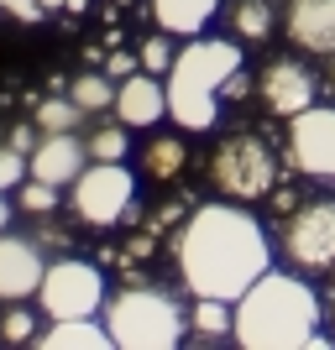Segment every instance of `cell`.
I'll return each instance as SVG.
<instances>
[{"mask_svg":"<svg viewBox=\"0 0 335 350\" xmlns=\"http://www.w3.org/2000/svg\"><path fill=\"white\" fill-rule=\"evenodd\" d=\"M173 262H178V282L194 298L236 304L262 272H273V241H267L262 219L236 199L199 204L173 241Z\"/></svg>","mask_w":335,"mask_h":350,"instance_id":"obj_1","label":"cell"},{"mask_svg":"<svg viewBox=\"0 0 335 350\" xmlns=\"http://www.w3.org/2000/svg\"><path fill=\"white\" fill-rule=\"evenodd\" d=\"M320 324H325V304L309 282H299V272H262L236 298V345L241 350L314 345Z\"/></svg>","mask_w":335,"mask_h":350,"instance_id":"obj_2","label":"cell"},{"mask_svg":"<svg viewBox=\"0 0 335 350\" xmlns=\"http://www.w3.org/2000/svg\"><path fill=\"white\" fill-rule=\"evenodd\" d=\"M241 68V42L236 37H184L173 68L162 73L168 84V116L178 131H215L220 100L231 73Z\"/></svg>","mask_w":335,"mask_h":350,"instance_id":"obj_3","label":"cell"},{"mask_svg":"<svg viewBox=\"0 0 335 350\" xmlns=\"http://www.w3.org/2000/svg\"><path fill=\"white\" fill-rule=\"evenodd\" d=\"M100 319L110 324L116 350H173L189 335V314L178 308L173 293H162V288L110 293L105 308H100Z\"/></svg>","mask_w":335,"mask_h":350,"instance_id":"obj_4","label":"cell"},{"mask_svg":"<svg viewBox=\"0 0 335 350\" xmlns=\"http://www.w3.org/2000/svg\"><path fill=\"white\" fill-rule=\"evenodd\" d=\"M210 183H215L220 199H236V204H257V199H267L273 183H277L273 146H267L257 131H231L225 142L215 146V157H210Z\"/></svg>","mask_w":335,"mask_h":350,"instance_id":"obj_5","label":"cell"},{"mask_svg":"<svg viewBox=\"0 0 335 350\" xmlns=\"http://www.w3.org/2000/svg\"><path fill=\"white\" fill-rule=\"evenodd\" d=\"M277 251L293 272H330L335 267V193H320V199L288 209L283 230H277Z\"/></svg>","mask_w":335,"mask_h":350,"instance_id":"obj_6","label":"cell"},{"mask_svg":"<svg viewBox=\"0 0 335 350\" xmlns=\"http://www.w3.org/2000/svg\"><path fill=\"white\" fill-rule=\"evenodd\" d=\"M105 278L100 267L79 262V256H58V262H47L42 272V288H37V308H42V319H95L105 308Z\"/></svg>","mask_w":335,"mask_h":350,"instance_id":"obj_7","label":"cell"},{"mask_svg":"<svg viewBox=\"0 0 335 350\" xmlns=\"http://www.w3.org/2000/svg\"><path fill=\"white\" fill-rule=\"evenodd\" d=\"M136 199V178L126 162H89L84 173L73 178V215L95 225V230H110L126 219Z\"/></svg>","mask_w":335,"mask_h":350,"instance_id":"obj_8","label":"cell"},{"mask_svg":"<svg viewBox=\"0 0 335 350\" xmlns=\"http://www.w3.org/2000/svg\"><path fill=\"white\" fill-rule=\"evenodd\" d=\"M288 162L314 183H335V105H309L288 120Z\"/></svg>","mask_w":335,"mask_h":350,"instance_id":"obj_9","label":"cell"},{"mask_svg":"<svg viewBox=\"0 0 335 350\" xmlns=\"http://www.w3.org/2000/svg\"><path fill=\"white\" fill-rule=\"evenodd\" d=\"M314 94H320V79L309 73V63L299 58H273L262 68V79H257V100H262L267 116H304L309 105H314Z\"/></svg>","mask_w":335,"mask_h":350,"instance_id":"obj_10","label":"cell"},{"mask_svg":"<svg viewBox=\"0 0 335 350\" xmlns=\"http://www.w3.org/2000/svg\"><path fill=\"white\" fill-rule=\"evenodd\" d=\"M42 241L37 235H11L0 230V304H27L42 288Z\"/></svg>","mask_w":335,"mask_h":350,"instance_id":"obj_11","label":"cell"},{"mask_svg":"<svg viewBox=\"0 0 335 350\" xmlns=\"http://www.w3.org/2000/svg\"><path fill=\"white\" fill-rule=\"evenodd\" d=\"M283 31L299 53H335V0H283Z\"/></svg>","mask_w":335,"mask_h":350,"instance_id":"obj_12","label":"cell"},{"mask_svg":"<svg viewBox=\"0 0 335 350\" xmlns=\"http://www.w3.org/2000/svg\"><path fill=\"white\" fill-rule=\"evenodd\" d=\"M32 178H47L58 189H73V178L89 167V146L79 131H42V142L32 146Z\"/></svg>","mask_w":335,"mask_h":350,"instance_id":"obj_13","label":"cell"},{"mask_svg":"<svg viewBox=\"0 0 335 350\" xmlns=\"http://www.w3.org/2000/svg\"><path fill=\"white\" fill-rule=\"evenodd\" d=\"M168 116V84H162L158 73H132V79H121L116 89V120H126L132 131H147V126H158Z\"/></svg>","mask_w":335,"mask_h":350,"instance_id":"obj_14","label":"cell"},{"mask_svg":"<svg viewBox=\"0 0 335 350\" xmlns=\"http://www.w3.org/2000/svg\"><path fill=\"white\" fill-rule=\"evenodd\" d=\"M32 345H42V350H105L116 340H110V324L95 314V319H53V329H42Z\"/></svg>","mask_w":335,"mask_h":350,"instance_id":"obj_15","label":"cell"},{"mask_svg":"<svg viewBox=\"0 0 335 350\" xmlns=\"http://www.w3.org/2000/svg\"><path fill=\"white\" fill-rule=\"evenodd\" d=\"M220 0H152V21L173 37H199L210 21H215Z\"/></svg>","mask_w":335,"mask_h":350,"instance_id":"obj_16","label":"cell"},{"mask_svg":"<svg viewBox=\"0 0 335 350\" xmlns=\"http://www.w3.org/2000/svg\"><path fill=\"white\" fill-rule=\"evenodd\" d=\"M189 329L204 345H210V340H236V304H225V298H194Z\"/></svg>","mask_w":335,"mask_h":350,"instance_id":"obj_17","label":"cell"},{"mask_svg":"<svg viewBox=\"0 0 335 350\" xmlns=\"http://www.w3.org/2000/svg\"><path fill=\"white\" fill-rule=\"evenodd\" d=\"M225 21H231L236 42H267L273 37V5L267 0H231V11H225Z\"/></svg>","mask_w":335,"mask_h":350,"instance_id":"obj_18","label":"cell"},{"mask_svg":"<svg viewBox=\"0 0 335 350\" xmlns=\"http://www.w3.org/2000/svg\"><path fill=\"white\" fill-rule=\"evenodd\" d=\"M184 162H189V146L178 142V136H152L147 152H142V173L147 178H178Z\"/></svg>","mask_w":335,"mask_h":350,"instance_id":"obj_19","label":"cell"},{"mask_svg":"<svg viewBox=\"0 0 335 350\" xmlns=\"http://www.w3.org/2000/svg\"><path fill=\"white\" fill-rule=\"evenodd\" d=\"M84 146H89V162H121V157H132V126H126V120L95 126V131L84 136Z\"/></svg>","mask_w":335,"mask_h":350,"instance_id":"obj_20","label":"cell"},{"mask_svg":"<svg viewBox=\"0 0 335 350\" xmlns=\"http://www.w3.org/2000/svg\"><path fill=\"white\" fill-rule=\"evenodd\" d=\"M84 116H89V110L73 100V94H63V100H42V105H37V131H79Z\"/></svg>","mask_w":335,"mask_h":350,"instance_id":"obj_21","label":"cell"},{"mask_svg":"<svg viewBox=\"0 0 335 350\" xmlns=\"http://www.w3.org/2000/svg\"><path fill=\"white\" fill-rule=\"evenodd\" d=\"M116 89H121V84H110V73H79L69 94L84 105L89 116H95V110H116Z\"/></svg>","mask_w":335,"mask_h":350,"instance_id":"obj_22","label":"cell"},{"mask_svg":"<svg viewBox=\"0 0 335 350\" xmlns=\"http://www.w3.org/2000/svg\"><path fill=\"white\" fill-rule=\"evenodd\" d=\"M37 340V314L27 304H5L0 314V345H32Z\"/></svg>","mask_w":335,"mask_h":350,"instance_id":"obj_23","label":"cell"},{"mask_svg":"<svg viewBox=\"0 0 335 350\" xmlns=\"http://www.w3.org/2000/svg\"><path fill=\"white\" fill-rule=\"evenodd\" d=\"M16 204L27 209V215H53V209H58V183H47V178H32V173H27V183L16 189Z\"/></svg>","mask_w":335,"mask_h":350,"instance_id":"obj_24","label":"cell"},{"mask_svg":"<svg viewBox=\"0 0 335 350\" xmlns=\"http://www.w3.org/2000/svg\"><path fill=\"white\" fill-rule=\"evenodd\" d=\"M136 58H142L147 73H168V68H173V58H178V53H173V31L158 27V31L142 42V53H136Z\"/></svg>","mask_w":335,"mask_h":350,"instance_id":"obj_25","label":"cell"},{"mask_svg":"<svg viewBox=\"0 0 335 350\" xmlns=\"http://www.w3.org/2000/svg\"><path fill=\"white\" fill-rule=\"evenodd\" d=\"M27 173H32L27 152H16V146H0V193H16L21 183H27Z\"/></svg>","mask_w":335,"mask_h":350,"instance_id":"obj_26","label":"cell"},{"mask_svg":"<svg viewBox=\"0 0 335 350\" xmlns=\"http://www.w3.org/2000/svg\"><path fill=\"white\" fill-rule=\"evenodd\" d=\"M142 68V58H132V53H110V58H105V73H110V79H132V73Z\"/></svg>","mask_w":335,"mask_h":350,"instance_id":"obj_27","label":"cell"},{"mask_svg":"<svg viewBox=\"0 0 335 350\" xmlns=\"http://www.w3.org/2000/svg\"><path fill=\"white\" fill-rule=\"evenodd\" d=\"M37 241H42V251H47V246L63 251V246H69V230H63V225H53V215H42V225H37Z\"/></svg>","mask_w":335,"mask_h":350,"instance_id":"obj_28","label":"cell"},{"mask_svg":"<svg viewBox=\"0 0 335 350\" xmlns=\"http://www.w3.org/2000/svg\"><path fill=\"white\" fill-rule=\"evenodd\" d=\"M0 5H5V11H11V16H21V21H37V16L47 11L42 0H0Z\"/></svg>","mask_w":335,"mask_h":350,"instance_id":"obj_29","label":"cell"},{"mask_svg":"<svg viewBox=\"0 0 335 350\" xmlns=\"http://www.w3.org/2000/svg\"><path fill=\"white\" fill-rule=\"evenodd\" d=\"M37 142H42V136L32 131V126H21V131H11V146H16V152H27V157H32V146H37Z\"/></svg>","mask_w":335,"mask_h":350,"instance_id":"obj_30","label":"cell"},{"mask_svg":"<svg viewBox=\"0 0 335 350\" xmlns=\"http://www.w3.org/2000/svg\"><path fill=\"white\" fill-rule=\"evenodd\" d=\"M0 230H11V204H5V193H0Z\"/></svg>","mask_w":335,"mask_h":350,"instance_id":"obj_31","label":"cell"},{"mask_svg":"<svg viewBox=\"0 0 335 350\" xmlns=\"http://www.w3.org/2000/svg\"><path fill=\"white\" fill-rule=\"evenodd\" d=\"M325 89H330V100H335V53H330V68H325Z\"/></svg>","mask_w":335,"mask_h":350,"instance_id":"obj_32","label":"cell"},{"mask_svg":"<svg viewBox=\"0 0 335 350\" xmlns=\"http://www.w3.org/2000/svg\"><path fill=\"white\" fill-rule=\"evenodd\" d=\"M325 319H330V329H335V293H330V308H325Z\"/></svg>","mask_w":335,"mask_h":350,"instance_id":"obj_33","label":"cell"},{"mask_svg":"<svg viewBox=\"0 0 335 350\" xmlns=\"http://www.w3.org/2000/svg\"><path fill=\"white\" fill-rule=\"evenodd\" d=\"M42 5H47V11H63V5H69V0H42Z\"/></svg>","mask_w":335,"mask_h":350,"instance_id":"obj_34","label":"cell"}]
</instances>
